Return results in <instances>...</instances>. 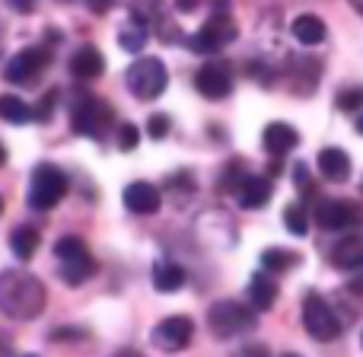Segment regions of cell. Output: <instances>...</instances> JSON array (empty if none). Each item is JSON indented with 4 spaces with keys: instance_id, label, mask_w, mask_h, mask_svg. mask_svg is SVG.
<instances>
[{
    "instance_id": "obj_28",
    "label": "cell",
    "mask_w": 363,
    "mask_h": 357,
    "mask_svg": "<svg viewBox=\"0 0 363 357\" xmlns=\"http://www.w3.org/2000/svg\"><path fill=\"white\" fill-rule=\"evenodd\" d=\"M335 106H338L341 112H360V109H363V87L341 89V93L335 96Z\"/></svg>"
},
{
    "instance_id": "obj_30",
    "label": "cell",
    "mask_w": 363,
    "mask_h": 357,
    "mask_svg": "<svg viewBox=\"0 0 363 357\" xmlns=\"http://www.w3.org/2000/svg\"><path fill=\"white\" fill-rule=\"evenodd\" d=\"M169 128H172V121H169V115H163V112L150 115V121H147V134H150L153 141H163L166 134H169Z\"/></svg>"
},
{
    "instance_id": "obj_27",
    "label": "cell",
    "mask_w": 363,
    "mask_h": 357,
    "mask_svg": "<svg viewBox=\"0 0 363 357\" xmlns=\"http://www.w3.org/2000/svg\"><path fill=\"white\" fill-rule=\"evenodd\" d=\"M284 224H287V230L294 233V236H306L309 233L306 207L303 204H287V211H284Z\"/></svg>"
},
{
    "instance_id": "obj_41",
    "label": "cell",
    "mask_w": 363,
    "mask_h": 357,
    "mask_svg": "<svg viewBox=\"0 0 363 357\" xmlns=\"http://www.w3.org/2000/svg\"><path fill=\"white\" fill-rule=\"evenodd\" d=\"M357 134H363V115L357 119Z\"/></svg>"
},
{
    "instance_id": "obj_5",
    "label": "cell",
    "mask_w": 363,
    "mask_h": 357,
    "mask_svg": "<svg viewBox=\"0 0 363 357\" xmlns=\"http://www.w3.org/2000/svg\"><path fill=\"white\" fill-rule=\"evenodd\" d=\"M70 128H74L80 138L102 141L106 138V131L112 128V109H108L102 99H96V96H83V99L74 102Z\"/></svg>"
},
{
    "instance_id": "obj_38",
    "label": "cell",
    "mask_w": 363,
    "mask_h": 357,
    "mask_svg": "<svg viewBox=\"0 0 363 357\" xmlns=\"http://www.w3.org/2000/svg\"><path fill=\"white\" fill-rule=\"evenodd\" d=\"M351 6H354V10H357L360 16H363V0H351Z\"/></svg>"
},
{
    "instance_id": "obj_37",
    "label": "cell",
    "mask_w": 363,
    "mask_h": 357,
    "mask_svg": "<svg viewBox=\"0 0 363 357\" xmlns=\"http://www.w3.org/2000/svg\"><path fill=\"white\" fill-rule=\"evenodd\" d=\"M201 6V0H176V10L179 13H194Z\"/></svg>"
},
{
    "instance_id": "obj_17",
    "label": "cell",
    "mask_w": 363,
    "mask_h": 357,
    "mask_svg": "<svg viewBox=\"0 0 363 357\" xmlns=\"http://www.w3.org/2000/svg\"><path fill=\"white\" fill-rule=\"evenodd\" d=\"M319 172L328 182H345L351 176V157L341 147H325V150H319Z\"/></svg>"
},
{
    "instance_id": "obj_12",
    "label": "cell",
    "mask_w": 363,
    "mask_h": 357,
    "mask_svg": "<svg viewBox=\"0 0 363 357\" xmlns=\"http://www.w3.org/2000/svg\"><path fill=\"white\" fill-rule=\"evenodd\" d=\"M125 207L131 214H157L160 204H163V194H160L157 185H150V182H131V185L125 188Z\"/></svg>"
},
{
    "instance_id": "obj_7",
    "label": "cell",
    "mask_w": 363,
    "mask_h": 357,
    "mask_svg": "<svg viewBox=\"0 0 363 357\" xmlns=\"http://www.w3.org/2000/svg\"><path fill=\"white\" fill-rule=\"evenodd\" d=\"M303 326L315 341H335L341 335L338 316L319 294H306V300H303Z\"/></svg>"
},
{
    "instance_id": "obj_1",
    "label": "cell",
    "mask_w": 363,
    "mask_h": 357,
    "mask_svg": "<svg viewBox=\"0 0 363 357\" xmlns=\"http://www.w3.org/2000/svg\"><path fill=\"white\" fill-rule=\"evenodd\" d=\"M45 309V284L19 268L0 271V313L16 322H29Z\"/></svg>"
},
{
    "instance_id": "obj_6",
    "label": "cell",
    "mask_w": 363,
    "mask_h": 357,
    "mask_svg": "<svg viewBox=\"0 0 363 357\" xmlns=\"http://www.w3.org/2000/svg\"><path fill=\"white\" fill-rule=\"evenodd\" d=\"M233 38H236V23L230 19V13L213 10V16L188 38V48H191L194 55H217V51L226 48Z\"/></svg>"
},
{
    "instance_id": "obj_20",
    "label": "cell",
    "mask_w": 363,
    "mask_h": 357,
    "mask_svg": "<svg viewBox=\"0 0 363 357\" xmlns=\"http://www.w3.org/2000/svg\"><path fill=\"white\" fill-rule=\"evenodd\" d=\"M290 32H294V38L300 45H319V42H325V23H322L315 13H303V16H296L294 26H290Z\"/></svg>"
},
{
    "instance_id": "obj_29",
    "label": "cell",
    "mask_w": 363,
    "mask_h": 357,
    "mask_svg": "<svg viewBox=\"0 0 363 357\" xmlns=\"http://www.w3.org/2000/svg\"><path fill=\"white\" fill-rule=\"evenodd\" d=\"M160 16H163L160 13V0H138L131 10V19H138V23H153Z\"/></svg>"
},
{
    "instance_id": "obj_33",
    "label": "cell",
    "mask_w": 363,
    "mask_h": 357,
    "mask_svg": "<svg viewBox=\"0 0 363 357\" xmlns=\"http://www.w3.org/2000/svg\"><path fill=\"white\" fill-rule=\"evenodd\" d=\"M138 141H140V131H138V125H121L118 128V147L121 150H134L138 147Z\"/></svg>"
},
{
    "instance_id": "obj_35",
    "label": "cell",
    "mask_w": 363,
    "mask_h": 357,
    "mask_svg": "<svg viewBox=\"0 0 363 357\" xmlns=\"http://www.w3.org/2000/svg\"><path fill=\"white\" fill-rule=\"evenodd\" d=\"M236 357H271V354H268V348L264 345H245Z\"/></svg>"
},
{
    "instance_id": "obj_2",
    "label": "cell",
    "mask_w": 363,
    "mask_h": 357,
    "mask_svg": "<svg viewBox=\"0 0 363 357\" xmlns=\"http://www.w3.org/2000/svg\"><path fill=\"white\" fill-rule=\"evenodd\" d=\"M258 326V316L252 307H242L239 300H217L207 309V329H211L213 339L226 341L236 339L242 332H252Z\"/></svg>"
},
{
    "instance_id": "obj_39",
    "label": "cell",
    "mask_w": 363,
    "mask_h": 357,
    "mask_svg": "<svg viewBox=\"0 0 363 357\" xmlns=\"http://www.w3.org/2000/svg\"><path fill=\"white\" fill-rule=\"evenodd\" d=\"M115 357H144V354H138V351H121V354H115Z\"/></svg>"
},
{
    "instance_id": "obj_3",
    "label": "cell",
    "mask_w": 363,
    "mask_h": 357,
    "mask_svg": "<svg viewBox=\"0 0 363 357\" xmlns=\"http://www.w3.org/2000/svg\"><path fill=\"white\" fill-rule=\"evenodd\" d=\"M125 83H128V89H131V96L150 102V99L163 96L166 83H169V74H166V64L160 61V57H138V61L128 67Z\"/></svg>"
},
{
    "instance_id": "obj_18",
    "label": "cell",
    "mask_w": 363,
    "mask_h": 357,
    "mask_svg": "<svg viewBox=\"0 0 363 357\" xmlns=\"http://www.w3.org/2000/svg\"><path fill=\"white\" fill-rule=\"evenodd\" d=\"M249 303L258 313L271 309L277 303V281H271V275H262V271L252 275L249 278Z\"/></svg>"
},
{
    "instance_id": "obj_32",
    "label": "cell",
    "mask_w": 363,
    "mask_h": 357,
    "mask_svg": "<svg viewBox=\"0 0 363 357\" xmlns=\"http://www.w3.org/2000/svg\"><path fill=\"white\" fill-rule=\"evenodd\" d=\"M55 102H57V89H48V93L42 96V102H38V109L32 112V119L38 121H48L51 115H55Z\"/></svg>"
},
{
    "instance_id": "obj_16",
    "label": "cell",
    "mask_w": 363,
    "mask_h": 357,
    "mask_svg": "<svg viewBox=\"0 0 363 357\" xmlns=\"http://www.w3.org/2000/svg\"><path fill=\"white\" fill-rule=\"evenodd\" d=\"M332 265L335 268H345V271L363 268V236L351 233V236H345L338 246H332Z\"/></svg>"
},
{
    "instance_id": "obj_43",
    "label": "cell",
    "mask_w": 363,
    "mask_h": 357,
    "mask_svg": "<svg viewBox=\"0 0 363 357\" xmlns=\"http://www.w3.org/2000/svg\"><path fill=\"white\" fill-rule=\"evenodd\" d=\"M284 357H300V354H284Z\"/></svg>"
},
{
    "instance_id": "obj_15",
    "label": "cell",
    "mask_w": 363,
    "mask_h": 357,
    "mask_svg": "<svg viewBox=\"0 0 363 357\" xmlns=\"http://www.w3.org/2000/svg\"><path fill=\"white\" fill-rule=\"evenodd\" d=\"M271 198V179L268 176H245L236 188V201L245 211H255V207L268 204Z\"/></svg>"
},
{
    "instance_id": "obj_8",
    "label": "cell",
    "mask_w": 363,
    "mask_h": 357,
    "mask_svg": "<svg viewBox=\"0 0 363 357\" xmlns=\"http://www.w3.org/2000/svg\"><path fill=\"white\" fill-rule=\"evenodd\" d=\"M315 224L322 230H332V233H345V230H357L363 224V211L360 204L354 201H341V198H325L315 204Z\"/></svg>"
},
{
    "instance_id": "obj_10",
    "label": "cell",
    "mask_w": 363,
    "mask_h": 357,
    "mask_svg": "<svg viewBox=\"0 0 363 357\" xmlns=\"http://www.w3.org/2000/svg\"><path fill=\"white\" fill-rule=\"evenodd\" d=\"M51 55L48 48H23L19 55H13L4 67L6 83H16V87H29L45 67H48Z\"/></svg>"
},
{
    "instance_id": "obj_36",
    "label": "cell",
    "mask_w": 363,
    "mask_h": 357,
    "mask_svg": "<svg viewBox=\"0 0 363 357\" xmlns=\"http://www.w3.org/2000/svg\"><path fill=\"white\" fill-rule=\"evenodd\" d=\"M112 4H115V0H86V6L93 13H108V6H112Z\"/></svg>"
},
{
    "instance_id": "obj_9",
    "label": "cell",
    "mask_w": 363,
    "mask_h": 357,
    "mask_svg": "<svg viewBox=\"0 0 363 357\" xmlns=\"http://www.w3.org/2000/svg\"><path fill=\"white\" fill-rule=\"evenodd\" d=\"M191 335H194V322L188 316H166V319H160L153 326L150 341L157 351L172 354V351H185L191 345Z\"/></svg>"
},
{
    "instance_id": "obj_25",
    "label": "cell",
    "mask_w": 363,
    "mask_h": 357,
    "mask_svg": "<svg viewBox=\"0 0 363 357\" xmlns=\"http://www.w3.org/2000/svg\"><path fill=\"white\" fill-rule=\"evenodd\" d=\"M0 119L10 121V125H26V121H32V109L19 96L6 93V96H0Z\"/></svg>"
},
{
    "instance_id": "obj_44",
    "label": "cell",
    "mask_w": 363,
    "mask_h": 357,
    "mask_svg": "<svg viewBox=\"0 0 363 357\" xmlns=\"http://www.w3.org/2000/svg\"><path fill=\"white\" fill-rule=\"evenodd\" d=\"M360 345H363V335H360Z\"/></svg>"
},
{
    "instance_id": "obj_13",
    "label": "cell",
    "mask_w": 363,
    "mask_h": 357,
    "mask_svg": "<svg viewBox=\"0 0 363 357\" xmlns=\"http://www.w3.org/2000/svg\"><path fill=\"white\" fill-rule=\"evenodd\" d=\"M102 70H106V57L96 45H83L70 57V74L77 80H96V77H102Z\"/></svg>"
},
{
    "instance_id": "obj_42",
    "label": "cell",
    "mask_w": 363,
    "mask_h": 357,
    "mask_svg": "<svg viewBox=\"0 0 363 357\" xmlns=\"http://www.w3.org/2000/svg\"><path fill=\"white\" fill-rule=\"evenodd\" d=\"M0 214H4V198H0Z\"/></svg>"
},
{
    "instance_id": "obj_24",
    "label": "cell",
    "mask_w": 363,
    "mask_h": 357,
    "mask_svg": "<svg viewBox=\"0 0 363 357\" xmlns=\"http://www.w3.org/2000/svg\"><path fill=\"white\" fill-rule=\"evenodd\" d=\"M147 23H138V19H131V23H125L121 26V32H118V45L125 51H131V55H140L144 51V45H147Z\"/></svg>"
},
{
    "instance_id": "obj_23",
    "label": "cell",
    "mask_w": 363,
    "mask_h": 357,
    "mask_svg": "<svg viewBox=\"0 0 363 357\" xmlns=\"http://www.w3.org/2000/svg\"><path fill=\"white\" fill-rule=\"evenodd\" d=\"M294 265H300V256H296V252L277 249V246L262 252V268L268 271V275H284V271H290Z\"/></svg>"
},
{
    "instance_id": "obj_34",
    "label": "cell",
    "mask_w": 363,
    "mask_h": 357,
    "mask_svg": "<svg viewBox=\"0 0 363 357\" xmlns=\"http://www.w3.org/2000/svg\"><path fill=\"white\" fill-rule=\"evenodd\" d=\"M35 4H38V0H6V6H10L13 13H23V16L35 10Z\"/></svg>"
},
{
    "instance_id": "obj_11",
    "label": "cell",
    "mask_w": 363,
    "mask_h": 357,
    "mask_svg": "<svg viewBox=\"0 0 363 357\" xmlns=\"http://www.w3.org/2000/svg\"><path fill=\"white\" fill-rule=\"evenodd\" d=\"M194 89L204 99H226L233 93V70L226 61H207L194 74Z\"/></svg>"
},
{
    "instance_id": "obj_14",
    "label": "cell",
    "mask_w": 363,
    "mask_h": 357,
    "mask_svg": "<svg viewBox=\"0 0 363 357\" xmlns=\"http://www.w3.org/2000/svg\"><path fill=\"white\" fill-rule=\"evenodd\" d=\"M262 144L271 157H284V153H290L296 144H300V134H296V128L284 125V121H271L262 134Z\"/></svg>"
},
{
    "instance_id": "obj_40",
    "label": "cell",
    "mask_w": 363,
    "mask_h": 357,
    "mask_svg": "<svg viewBox=\"0 0 363 357\" xmlns=\"http://www.w3.org/2000/svg\"><path fill=\"white\" fill-rule=\"evenodd\" d=\"M4 163H6V147L0 144V166H4Z\"/></svg>"
},
{
    "instance_id": "obj_26",
    "label": "cell",
    "mask_w": 363,
    "mask_h": 357,
    "mask_svg": "<svg viewBox=\"0 0 363 357\" xmlns=\"http://www.w3.org/2000/svg\"><path fill=\"white\" fill-rule=\"evenodd\" d=\"M86 243H83L80 236H61L55 243V256H57V262H70V258H80V256H86Z\"/></svg>"
},
{
    "instance_id": "obj_22",
    "label": "cell",
    "mask_w": 363,
    "mask_h": 357,
    "mask_svg": "<svg viewBox=\"0 0 363 357\" xmlns=\"http://www.w3.org/2000/svg\"><path fill=\"white\" fill-rule=\"evenodd\" d=\"M93 271H96V262H93L89 252L86 256H80V258H70V262H61V278L70 284V287H80Z\"/></svg>"
},
{
    "instance_id": "obj_4",
    "label": "cell",
    "mask_w": 363,
    "mask_h": 357,
    "mask_svg": "<svg viewBox=\"0 0 363 357\" xmlns=\"http://www.w3.org/2000/svg\"><path fill=\"white\" fill-rule=\"evenodd\" d=\"M67 194V176L55 163H38L29 182V207L32 211H51Z\"/></svg>"
},
{
    "instance_id": "obj_31",
    "label": "cell",
    "mask_w": 363,
    "mask_h": 357,
    "mask_svg": "<svg viewBox=\"0 0 363 357\" xmlns=\"http://www.w3.org/2000/svg\"><path fill=\"white\" fill-rule=\"evenodd\" d=\"M242 179H245L242 163H230V166H226V172H223V182H220V188H223V192H236Z\"/></svg>"
},
{
    "instance_id": "obj_19",
    "label": "cell",
    "mask_w": 363,
    "mask_h": 357,
    "mask_svg": "<svg viewBox=\"0 0 363 357\" xmlns=\"http://www.w3.org/2000/svg\"><path fill=\"white\" fill-rule=\"evenodd\" d=\"M188 275L185 268L176 262H157L153 265V287L160 290V294H176V290L185 287Z\"/></svg>"
},
{
    "instance_id": "obj_21",
    "label": "cell",
    "mask_w": 363,
    "mask_h": 357,
    "mask_svg": "<svg viewBox=\"0 0 363 357\" xmlns=\"http://www.w3.org/2000/svg\"><path fill=\"white\" fill-rule=\"evenodd\" d=\"M10 249H13V256L19 258V262H29L32 256H35V249H38V230L35 226H16V230L10 233Z\"/></svg>"
}]
</instances>
